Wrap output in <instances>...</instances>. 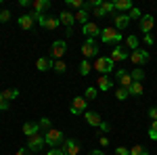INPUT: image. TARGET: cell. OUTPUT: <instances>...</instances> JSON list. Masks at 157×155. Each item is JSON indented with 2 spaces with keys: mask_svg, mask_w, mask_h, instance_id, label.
Segmentation results:
<instances>
[{
  "mask_svg": "<svg viewBox=\"0 0 157 155\" xmlns=\"http://www.w3.org/2000/svg\"><path fill=\"white\" fill-rule=\"evenodd\" d=\"M92 67H94L101 76H107V73H111L115 69V63L111 61V57H97V61H94Z\"/></svg>",
  "mask_w": 157,
  "mask_h": 155,
  "instance_id": "obj_1",
  "label": "cell"
},
{
  "mask_svg": "<svg viewBox=\"0 0 157 155\" xmlns=\"http://www.w3.org/2000/svg\"><path fill=\"white\" fill-rule=\"evenodd\" d=\"M124 34H120L115 27H105V29H101V40L105 42V44H120Z\"/></svg>",
  "mask_w": 157,
  "mask_h": 155,
  "instance_id": "obj_2",
  "label": "cell"
},
{
  "mask_svg": "<svg viewBox=\"0 0 157 155\" xmlns=\"http://www.w3.org/2000/svg\"><path fill=\"white\" fill-rule=\"evenodd\" d=\"M44 141L48 147H61V145L65 143V134L61 130H55V128H50L46 134H44Z\"/></svg>",
  "mask_w": 157,
  "mask_h": 155,
  "instance_id": "obj_3",
  "label": "cell"
},
{
  "mask_svg": "<svg viewBox=\"0 0 157 155\" xmlns=\"http://www.w3.org/2000/svg\"><path fill=\"white\" fill-rule=\"evenodd\" d=\"M82 55H84V59H92V57H98V44L94 38H86L84 44H82Z\"/></svg>",
  "mask_w": 157,
  "mask_h": 155,
  "instance_id": "obj_4",
  "label": "cell"
},
{
  "mask_svg": "<svg viewBox=\"0 0 157 155\" xmlns=\"http://www.w3.org/2000/svg\"><path fill=\"white\" fill-rule=\"evenodd\" d=\"M61 149H63V153H65V155H80L82 145H80L78 138H65V143L61 145Z\"/></svg>",
  "mask_w": 157,
  "mask_h": 155,
  "instance_id": "obj_5",
  "label": "cell"
},
{
  "mask_svg": "<svg viewBox=\"0 0 157 155\" xmlns=\"http://www.w3.org/2000/svg\"><path fill=\"white\" fill-rule=\"evenodd\" d=\"M65 50H67V42H65V40H55L52 46H50V59H52V61L63 59Z\"/></svg>",
  "mask_w": 157,
  "mask_h": 155,
  "instance_id": "obj_6",
  "label": "cell"
},
{
  "mask_svg": "<svg viewBox=\"0 0 157 155\" xmlns=\"http://www.w3.org/2000/svg\"><path fill=\"white\" fill-rule=\"evenodd\" d=\"M149 59H151V55L145 48H136V50L130 52V61H132L134 65H145V63H149Z\"/></svg>",
  "mask_w": 157,
  "mask_h": 155,
  "instance_id": "obj_7",
  "label": "cell"
},
{
  "mask_svg": "<svg viewBox=\"0 0 157 155\" xmlns=\"http://www.w3.org/2000/svg\"><path fill=\"white\" fill-rule=\"evenodd\" d=\"M109 57H111V61H113V63H124L126 59H130L128 50H126L124 46H120V44H115V46H113V50L109 52Z\"/></svg>",
  "mask_w": 157,
  "mask_h": 155,
  "instance_id": "obj_8",
  "label": "cell"
},
{
  "mask_svg": "<svg viewBox=\"0 0 157 155\" xmlns=\"http://www.w3.org/2000/svg\"><path fill=\"white\" fill-rule=\"evenodd\" d=\"M44 145H46V141H44V136H42L40 132L27 138V149H29L32 153H36V151H40V149H42Z\"/></svg>",
  "mask_w": 157,
  "mask_h": 155,
  "instance_id": "obj_9",
  "label": "cell"
},
{
  "mask_svg": "<svg viewBox=\"0 0 157 155\" xmlns=\"http://www.w3.org/2000/svg\"><path fill=\"white\" fill-rule=\"evenodd\" d=\"M113 27L117 29V32H124L128 25H130V17H128V13H115L113 15Z\"/></svg>",
  "mask_w": 157,
  "mask_h": 155,
  "instance_id": "obj_10",
  "label": "cell"
},
{
  "mask_svg": "<svg viewBox=\"0 0 157 155\" xmlns=\"http://www.w3.org/2000/svg\"><path fill=\"white\" fill-rule=\"evenodd\" d=\"M86 105H88V101H86L84 96H75L71 103V107H69V111H71V115H80V113H86Z\"/></svg>",
  "mask_w": 157,
  "mask_h": 155,
  "instance_id": "obj_11",
  "label": "cell"
},
{
  "mask_svg": "<svg viewBox=\"0 0 157 155\" xmlns=\"http://www.w3.org/2000/svg\"><path fill=\"white\" fill-rule=\"evenodd\" d=\"M115 78H117V82H120V86H121V88H126V90H128V88L132 86V76H130L128 72H124V69H117V73H115Z\"/></svg>",
  "mask_w": 157,
  "mask_h": 155,
  "instance_id": "obj_12",
  "label": "cell"
},
{
  "mask_svg": "<svg viewBox=\"0 0 157 155\" xmlns=\"http://www.w3.org/2000/svg\"><path fill=\"white\" fill-rule=\"evenodd\" d=\"M82 32H84L86 38H97L98 34H101V27H98L94 21H88L86 25H82Z\"/></svg>",
  "mask_w": 157,
  "mask_h": 155,
  "instance_id": "obj_13",
  "label": "cell"
},
{
  "mask_svg": "<svg viewBox=\"0 0 157 155\" xmlns=\"http://www.w3.org/2000/svg\"><path fill=\"white\" fill-rule=\"evenodd\" d=\"M59 19H61V23L65 25L67 29H73V25H75V15H73L71 11H61Z\"/></svg>",
  "mask_w": 157,
  "mask_h": 155,
  "instance_id": "obj_14",
  "label": "cell"
},
{
  "mask_svg": "<svg viewBox=\"0 0 157 155\" xmlns=\"http://www.w3.org/2000/svg\"><path fill=\"white\" fill-rule=\"evenodd\" d=\"M138 23H140V32L143 34H149L153 29V25H155V19H153V15H143V19Z\"/></svg>",
  "mask_w": 157,
  "mask_h": 155,
  "instance_id": "obj_15",
  "label": "cell"
},
{
  "mask_svg": "<svg viewBox=\"0 0 157 155\" xmlns=\"http://www.w3.org/2000/svg\"><path fill=\"white\" fill-rule=\"evenodd\" d=\"M84 119H86V124L97 126V128H101V124H103V118L98 115L97 111H86V113H84Z\"/></svg>",
  "mask_w": 157,
  "mask_h": 155,
  "instance_id": "obj_16",
  "label": "cell"
},
{
  "mask_svg": "<svg viewBox=\"0 0 157 155\" xmlns=\"http://www.w3.org/2000/svg\"><path fill=\"white\" fill-rule=\"evenodd\" d=\"M97 88H98V90H103V92H107V90L113 88V80H111L109 76H101V78L97 80Z\"/></svg>",
  "mask_w": 157,
  "mask_h": 155,
  "instance_id": "obj_17",
  "label": "cell"
},
{
  "mask_svg": "<svg viewBox=\"0 0 157 155\" xmlns=\"http://www.w3.org/2000/svg\"><path fill=\"white\" fill-rule=\"evenodd\" d=\"M40 132V124L38 122H25L23 124V134L29 138V136H34V134H38Z\"/></svg>",
  "mask_w": 157,
  "mask_h": 155,
  "instance_id": "obj_18",
  "label": "cell"
},
{
  "mask_svg": "<svg viewBox=\"0 0 157 155\" xmlns=\"http://www.w3.org/2000/svg\"><path fill=\"white\" fill-rule=\"evenodd\" d=\"M113 6H115L117 13H130L134 9L132 0H117V2H113Z\"/></svg>",
  "mask_w": 157,
  "mask_h": 155,
  "instance_id": "obj_19",
  "label": "cell"
},
{
  "mask_svg": "<svg viewBox=\"0 0 157 155\" xmlns=\"http://www.w3.org/2000/svg\"><path fill=\"white\" fill-rule=\"evenodd\" d=\"M17 23H19V27H21V29H32L36 21H34V17L27 13V15H21V17L17 19Z\"/></svg>",
  "mask_w": 157,
  "mask_h": 155,
  "instance_id": "obj_20",
  "label": "cell"
},
{
  "mask_svg": "<svg viewBox=\"0 0 157 155\" xmlns=\"http://www.w3.org/2000/svg\"><path fill=\"white\" fill-rule=\"evenodd\" d=\"M52 63L55 61L50 59V57H40L36 61V67H38V72H48V69H52Z\"/></svg>",
  "mask_w": 157,
  "mask_h": 155,
  "instance_id": "obj_21",
  "label": "cell"
},
{
  "mask_svg": "<svg viewBox=\"0 0 157 155\" xmlns=\"http://www.w3.org/2000/svg\"><path fill=\"white\" fill-rule=\"evenodd\" d=\"M32 6H34V13H42L50 6V0H34Z\"/></svg>",
  "mask_w": 157,
  "mask_h": 155,
  "instance_id": "obj_22",
  "label": "cell"
},
{
  "mask_svg": "<svg viewBox=\"0 0 157 155\" xmlns=\"http://www.w3.org/2000/svg\"><path fill=\"white\" fill-rule=\"evenodd\" d=\"M73 15H75V21H78V23H82V25H86V23H88V19H90V11H86V9L73 13Z\"/></svg>",
  "mask_w": 157,
  "mask_h": 155,
  "instance_id": "obj_23",
  "label": "cell"
},
{
  "mask_svg": "<svg viewBox=\"0 0 157 155\" xmlns=\"http://www.w3.org/2000/svg\"><path fill=\"white\" fill-rule=\"evenodd\" d=\"M128 92H130V96H140L143 92H145V88H143L140 82H132V86L128 88Z\"/></svg>",
  "mask_w": 157,
  "mask_h": 155,
  "instance_id": "obj_24",
  "label": "cell"
},
{
  "mask_svg": "<svg viewBox=\"0 0 157 155\" xmlns=\"http://www.w3.org/2000/svg\"><path fill=\"white\" fill-rule=\"evenodd\" d=\"M0 92H2V99L4 101H13V99L19 96V90L17 88H6V90H0Z\"/></svg>",
  "mask_w": 157,
  "mask_h": 155,
  "instance_id": "obj_25",
  "label": "cell"
},
{
  "mask_svg": "<svg viewBox=\"0 0 157 155\" xmlns=\"http://www.w3.org/2000/svg\"><path fill=\"white\" fill-rule=\"evenodd\" d=\"M61 25L59 17H46V23H44V29H57Z\"/></svg>",
  "mask_w": 157,
  "mask_h": 155,
  "instance_id": "obj_26",
  "label": "cell"
},
{
  "mask_svg": "<svg viewBox=\"0 0 157 155\" xmlns=\"http://www.w3.org/2000/svg\"><path fill=\"white\" fill-rule=\"evenodd\" d=\"M130 76H132V82H143L145 80V72L140 67H134L132 72H130Z\"/></svg>",
  "mask_w": 157,
  "mask_h": 155,
  "instance_id": "obj_27",
  "label": "cell"
},
{
  "mask_svg": "<svg viewBox=\"0 0 157 155\" xmlns=\"http://www.w3.org/2000/svg\"><path fill=\"white\" fill-rule=\"evenodd\" d=\"M97 95H98V88H94V86H88V88L84 90V99H86V101L97 99Z\"/></svg>",
  "mask_w": 157,
  "mask_h": 155,
  "instance_id": "obj_28",
  "label": "cell"
},
{
  "mask_svg": "<svg viewBox=\"0 0 157 155\" xmlns=\"http://www.w3.org/2000/svg\"><path fill=\"white\" fill-rule=\"evenodd\" d=\"M52 69H55L57 73H65V72H67V65H65V61H63V59H59V61L52 63Z\"/></svg>",
  "mask_w": 157,
  "mask_h": 155,
  "instance_id": "obj_29",
  "label": "cell"
},
{
  "mask_svg": "<svg viewBox=\"0 0 157 155\" xmlns=\"http://www.w3.org/2000/svg\"><path fill=\"white\" fill-rule=\"evenodd\" d=\"M128 96H130V92H128V90H126V88H115V99H117V101H126V99H128Z\"/></svg>",
  "mask_w": 157,
  "mask_h": 155,
  "instance_id": "obj_30",
  "label": "cell"
},
{
  "mask_svg": "<svg viewBox=\"0 0 157 155\" xmlns=\"http://www.w3.org/2000/svg\"><path fill=\"white\" fill-rule=\"evenodd\" d=\"M90 69H92V67H90V61L88 59H84L82 63H80V76H88Z\"/></svg>",
  "mask_w": 157,
  "mask_h": 155,
  "instance_id": "obj_31",
  "label": "cell"
},
{
  "mask_svg": "<svg viewBox=\"0 0 157 155\" xmlns=\"http://www.w3.org/2000/svg\"><path fill=\"white\" fill-rule=\"evenodd\" d=\"M130 155H149V151H147L143 145H134L132 149H130Z\"/></svg>",
  "mask_w": 157,
  "mask_h": 155,
  "instance_id": "obj_32",
  "label": "cell"
},
{
  "mask_svg": "<svg viewBox=\"0 0 157 155\" xmlns=\"http://www.w3.org/2000/svg\"><path fill=\"white\" fill-rule=\"evenodd\" d=\"M126 44H128V48H130V50H136V48H140V46H138V38H136V36H128Z\"/></svg>",
  "mask_w": 157,
  "mask_h": 155,
  "instance_id": "obj_33",
  "label": "cell"
},
{
  "mask_svg": "<svg viewBox=\"0 0 157 155\" xmlns=\"http://www.w3.org/2000/svg\"><path fill=\"white\" fill-rule=\"evenodd\" d=\"M84 4L86 2H82V0H67V6H69V9H78V11H82Z\"/></svg>",
  "mask_w": 157,
  "mask_h": 155,
  "instance_id": "obj_34",
  "label": "cell"
},
{
  "mask_svg": "<svg viewBox=\"0 0 157 155\" xmlns=\"http://www.w3.org/2000/svg\"><path fill=\"white\" fill-rule=\"evenodd\" d=\"M128 17H130V21H132V19H138V21H140V19H143V13H140V9H136V6H134L132 11L128 13Z\"/></svg>",
  "mask_w": 157,
  "mask_h": 155,
  "instance_id": "obj_35",
  "label": "cell"
},
{
  "mask_svg": "<svg viewBox=\"0 0 157 155\" xmlns=\"http://www.w3.org/2000/svg\"><path fill=\"white\" fill-rule=\"evenodd\" d=\"M149 138L157 141V122H151V128H149Z\"/></svg>",
  "mask_w": 157,
  "mask_h": 155,
  "instance_id": "obj_36",
  "label": "cell"
},
{
  "mask_svg": "<svg viewBox=\"0 0 157 155\" xmlns=\"http://www.w3.org/2000/svg\"><path fill=\"white\" fill-rule=\"evenodd\" d=\"M9 19H11V11L9 9L0 11V23H9Z\"/></svg>",
  "mask_w": 157,
  "mask_h": 155,
  "instance_id": "obj_37",
  "label": "cell"
},
{
  "mask_svg": "<svg viewBox=\"0 0 157 155\" xmlns=\"http://www.w3.org/2000/svg\"><path fill=\"white\" fill-rule=\"evenodd\" d=\"M38 124H40V130H46V132L50 130V119H48V118H42Z\"/></svg>",
  "mask_w": 157,
  "mask_h": 155,
  "instance_id": "obj_38",
  "label": "cell"
},
{
  "mask_svg": "<svg viewBox=\"0 0 157 155\" xmlns=\"http://www.w3.org/2000/svg\"><path fill=\"white\" fill-rule=\"evenodd\" d=\"M101 9H103V11L107 13V15H109V13H113V11H115V6H113V2H105V0H103V4H101Z\"/></svg>",
  "mask_w": 157,
  "mask_h": 155,
  "instance_id": "obj_39",
  "label": "cell"
},
{
  "mask_svg": "<svg viewBox=\"0 0 157 155\" xmlns=\"http://www.w3.org/2000/svg\"><path fill=\"white\" fill-rule=\"evenodd\" d=\"M46 155H65L61 147H50V151H46Z\"/></svg>",
  "mask_w": 157,
  "mask_h": 155,
  "instance_id": "obj_40",
  "label": "cell"
},
{
  "mask_svg": "<svg viewBox=\"0 0 157 155\" xmlns=\"http://www.w3.org/2000/svg\"><path fill=\"white\" fill-rule=\"evenodd\" d=\"M115 155H130V149H126V147H117V149H115Z\"/></svg>",
  "mask_w": 157,
  "mask_h": 155,
  "instance_id": "obj_41",
  "label": "cell"
},
{
  "mask_svg": "<svg viewBox=\"0 0 157 155\" xmlns=\"http://www.w3.org/2000/svg\"><path fill=\"white\" fill-rule=\"evenodd\" d=\"M6 109H9V101H4L2 92H0V111H6Z\"/></svg>",
  "mask_w": 157,
  "mask_h": 155,
  "instance_id": "obj_42",
  "label": "cell"
},
{
  "mask_svg": "<svg viewBox=\"0 0 157 155\" xmlns=\"http://www.w3.org/2000/svg\"><path fill=\"white\" fill-rule=\"evenodd\" d=\"M149 118L153 119V122H157V107H151V109H149Z\"/></svg>",
  "mask_w": 157,
  "mask_h": 155,
  "instance_id": "obj_43",
  "label": "cell"
},
{
  "mask_svg": "<svg viewBox=\"0 0 157 155\" xmlns=\"http://www.w3.org/2000/svg\"><path fill=\"white\" fill-rule=\"evenodd\" d=\"M105 15H107V13L103 11L101 6H97V9H94V17H105Z\"/></svg>",
  "mask_w": 157,
  "mask_h": 155,
  "instance_id": "obj_44",
  "label": "cell"
},
{
  "mask_svg": "<svg viewBox=\"0 0 157 155\" xmlns=\"http://www.w3.org/2000/svg\"><path fill=\"white\" fill-rule=\"evenodd\" d=\"M98 143H101V147H109V138H107V136H101Z\"/></svg>",
  "mask_w": 157,
  "mask_h": 155,
  "instance_id": "obj_45",
  "label": "cell"
},
{
  "mask_svg": "<svg viewBox=\"0 0 157 155\" xmlns=\"http://www.w3.org/2000/svg\"><path fill=\"white\" fill-rule=\"evenodd\" d=\"M101 130H103V132H109V130H111V126H109L107 122H103V124H101Z\"/></svg>",
  "mask_w": 157,
  "mask_h": 155,
  "instance_id": "obj_46",
  "label": "cell"
},
{
  "mask_svg": "<svg viewBox=\"0 0 157 155\" xmlns=\"http://www.w3.org/2000/svg\"><path fill=\"white\" fill-rule=\"evenodd\" d=\"M19 6H32V2L29 0H19Z\"/></svg>",
  "mask_w": 157,
  "mask_h": 155,
  "instance_id": "obj_47",
  "label": "cell"
},
{
  "mask_svg": "<svg viewBox=\"0 0 157 155\" xmlns=\"http://www.w3.org/2000/svg\"><path fill=\"white\" fill-rule=\"evenodd\" d=\"M145 42L151 46V44H153V36H149V34H147V36H145Z\"/></svg>",
  "mask_w": 157,
  "mask_h": 155,
  "instance_id": "obj_48",
  "label": "cell"
},
{
  "mask_svg": "<svg viewBox=\"0 0 157 155\" xmlns=\"http://www.w3.org/2000/svg\"><path fill=\"white\" fill-rule=\"evenodd\" d=\"M15 155H29V153H27V149H23V147H21V149H19Z\"/></svg>",
  "mask_w": 157,
  "mask_h": 155,
  "instance_id": "obj_49",
  "label": "cell"
},
{
  "mask_svg": "<svg viewBox=\"0 0 157 155\" xmlns=\"http://www.w3.org/2000/svg\"><path fill=\"white\" fill-rule=\"evenodd\" d=\"M90 155H105V151H101V149H94V151H92Z\"/></svg>",
  "mask_w": 157,
  "mask_h": 155,
  "instance_id": "obj_50",
  "label": "cell"
}]
</instances>
